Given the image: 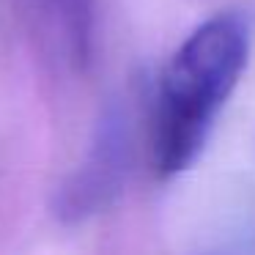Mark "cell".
<instances>
[{
  "instance_id": "6da1fadb",
  "label": "cell",
  "mask_w": 255,
  "mask_h": 255,
  "mask_svg": "<svg viewBox=\"0 0 255 255\" xmlns=\"http://www.w3.org/2000/svg\"><path fill=\"white\" fill-rule=\"evenodd\" d=\"M250 58V19L222 11L200 22L162 69L151 113V159L159 176L187 170Z\"/></svg>"
},
{
  "instance_id": "7a4b0ae2",
  "label": "cell",
  "mask_w": 255,
  "mask_h": 255,
  "mask_svg": "<svg viewBox=\"0 0 255 255\" xmlns=\"http://www.w3.org/2000/svg\"><path fill=\"white\" fill-rule=\"evenodd\" d=\"M25 25L44 61L63 72L91 63L96 33V0H19Z\"/></svg>"
},
{
  "instance_id": "3957f363",
  "label": "cell",
  "mask_w": 255,
  "mask_h": 255,
  "mask_svg": "<svg viewBox=\"0 0 255 255\" xmlns=\"http://www.w3.org/2000/svg\"><path fill=\"white\" fill-rule=\"evenodd\" d=\"M124 170H127V121L121 113H113L102 124L88 159L69 181L63 192V211L69 217L96 211L107 198L118 192Z\"/></svg>"
}]
</instances>
